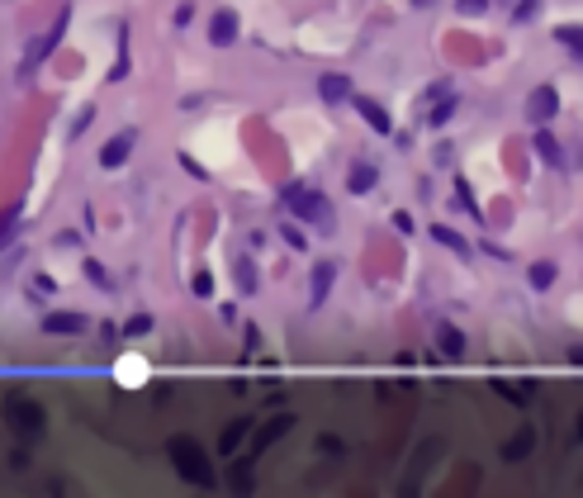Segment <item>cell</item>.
Wrapping results in <instances>:
<instances>
[{
  "instance_id": "6da1fadb",
  "label": "cell",
  "mask_w": 583,
  "mask_h": 498,
  "mask_svg": "<svg viewBox=\"0 0 583 498\" xmlns=\"http://www.w3.org/2000/svg\"><path fill=\"white\" fill-rule=\"evenodd\" d=\"M166 455H171V465H176V475L194 484V489H214L218 475H214V455L200 447L194 437H171L166 441Z\"/></svg>"
},
{
  "instance_id": "7a4b0ae2",
  "label": "cell",
  "mask_w": 583,
  "mask_h": 498,
  "mask_svg": "<svg viewBox=\"0 0 583 498\" xmlns=\"http://www.w3.org/2000/svg\"><path fill=\"white\" fill-rule=\"evenodd\" d=\"M280 200L289 204V214H295L299 224H309V228H318V233H332V228H337V224H332V204H327L323 190L289 181V186L280 190Z\"/></svg>"
},
{
  "instance_id": "3957f363",
  "label": "cell",
  "mask_w": 583,
  "mask_h": 498,
  "mask_svg": "<svg viewBox=\"0 0 583 498\" xmlns=\"http://www.w3.org/2000/svg\"><path fill=\"white\" fill-rule=\"evenodd\" d=\"M5 423L15 427V432L24 437V441H34V437H43V427H48V418H43V408L34 404V399H24V394H10L5 399Z\"/></svg>"
},
{
  "instance_id": "277c9868",
  "label": "cell",
  "mask_w": 583,
  "mask_h": 498,
  "mask_svg": "<svg viewBox=\"0 0 583 498\" xmlns=\"http://www.w3.org/2000/svg\"><path fill=\"white\" fill-rule=\"evenodd\" d=\"M67 24H72V5H62V15H58V20H52V29H48L43 38H38V43H34V52H29V58H24V62H20V76H29V72H34V67H38V62H43V58H48V52H52V48H58V43H62V34H67Z\"/></svg>"
},
{
  "instance_id": "5b68a950",
  "label": "cell",
  "mask_w": 583,
  "mask_h": 498,
  "mask_svg": "<svg viewBox=\"0 0 583 498\" xmlns=\"http://www.w3.org/2000/svg\"><path fill=\"white\" fill-rule=\"evenodd\" d=\"M289 427H295V418H289V413H275V418H271V423H261V427H252V447H247V451H252V461H256V455H261V451H271V447H275V441H280V437L289 432Z\"/></svg>"
},
{
  "instance_id": "8992f818",
  "label": "cell",
  "mask_w": 583,
  "mask_h": 498,
  "mask_svg": "<svg viewBox=\"0 0 583 498\" xmlns=\"http://www.w3.org/2000/svg\"><path fill=\"white\" fill-rule=\"evenodd\" d=\"M555 109H560V91L555 86H536L532 95H526V119L532 123H550Z\"/></svg>"
},
{
  "instance_id": "52a82bcc",
  "label": "cell",
  "mask_w": 583,
  "mask_h": 498,
  "mask_svg": "<svg viewBox=\"0 0 583 498\" xmlns=\"http://www.w3.org/2000/svg\"><path fill=\"white\" fill-rule=\"evenodd\" d=\"M209 43L214 48H232L238 43V10H214V20H209Z\"/></svg>"
},
{
  "instance_id": "ba28073f",
  "label": "cell",
  "mask_w": 583,
  "mask_h": 498,
  "mask_svg": "<svg viewBox=\"0 0 583 498\" xmlns=\"http://www.w3.org/2000/svg\"><path fill=\"white\" fill-rule=\"evenodd\" d=\"M332 281H337V266H332V261H313V275H309V309H323V299L332 295Z\"/></svg>"
},
{
  "instance_id": "9c48e42d",
  "label": "cell",
  "mask_w": 583,
  "mask_h": 498,
  "mask_svg": "<svg viewBox=\"0 0 583 498\" xmlns=\"http://www.w3.org/2000/svg\"><path fill=\"white\" fill-rule=\"evenodd\" d=\"M133 143H138L133 129L114 133V138H109V143L100 147V166H123V162H129V152H133Z\"/></svg>"
},
{
  "instance_id": "30bf717a",
  "label": "cell",
  "mask_w": 583,
  "mask_h": 498,
  "mask_svg": "<svg viewBox=\"0 0 583 498\" xmlns=\"http://www.w3.org/2000/svg\"><path fill=\"white\" fill-rule=\"evenodd\" d=\"M247 437H252V418L228 423V427H224V437H218V455H228V461H232V455L242 451V441H247Z\"/></svg>"
},
{
  "instance_id": "8fae6325",
  "label": "cell",
  "mask_w": 583,
  "mask_h": 498,
  "mask_svg": "<svg viewBox=\"0 0 583 498\" xmlns=\"http://www.w3.org/2000/svg\"><path fill=\"white\" fill-rule=\"evenodd\" d=\"M228 484H232V494H252L256 489V461L252 455H232V470H228Z\"/></svg>"
},
{
  "instance_id": "7c38bea8",
  "label": "cell",
  "mask_w": 583,
  "mask_h": 498,
  "mask_svg": "<svg viewBox=\"0 0 583 498\" xmlns=\"http://www.w3.org/2000/svg\"><path fill=\"white\" fill-rule=\"evenodd\" d=\"M43 332H48V337H76V332H86V318H81V313H48L43 318Z\"/></svg>"
},
{
  "instance_id": "4fadbf2b",
  "label": "cell",
  "mask_w": 583,
  "mask_h": 498,
  "mask_svg": "<svg viewBox=\"0 0 583 498\" xmlns=\"http://www.w3.org/2000/svg\"><path fill=\"white\" fill-rule=\"evenodd\" d=\"M318 95H323L327 105H342L346 95H351V81H346L342 72H327V76H318Z\"/></svg>"
},
{
  "instance_id": "5bb4252c",
  "label": "cell",
  "mask_w": 583,
  "mask_h": 498,
  "mask_svg": "<svg viewBox=\"0 0 583 498\" xmlns=\"http://www.w3.org/2000/svg\"><path fill=\"white\" fill-rule=\"evenodd\" d=\"M532 451H536V432H532V427H522L517 437H508V441H503V461H512V465L526 461Z\"/></svg>"
},
{
  "instance_id": "9a60e30c",
  "label": "cell",
  "mask_w": 583,
  "mask_h": 498,
  "mask_svg": "<svg viewBox=\"0 0 583 498\" xmlns=\"http://www.w3.org/2000/svg\"><path fill=\"white\" fill-rule=\"evenodd\" d=\"M374 186H380V171H374L370 162H356L351 176H346V190H351V195H366V190H374Z\"/></svg>"
},
{
  "instance_id": "2e32d148",
  "label": "cell",
  "mask_w": 583,
  "mask_h": 498,
  "mask_svg": "<svg viewBox=\"0 0 583 498\" xmlns=\"http://www.w3.org/2000/svg\"><path fill=\"white\" fill-rule=\"evenodd\" d=\"M437 347L446 352L451 361H461V356H465V332L455 328V323H441V328H437Z\"/></svg>"
},
{
  "instance_id": "e0dca14e",
  "label": "cell",
  "mask_w": 583,
  "mask_h": 498,
  "mask_svg": "<svg viewBox=\"0 0 583 498\" xmlns=\"http://www.w3.org/2000/svg\"><path fill=\"white\" fill-rule=\"evenodd\" d=\"M356 115H360V119H366V123H370V129H374V133H389V129H394V123H389V115H384V105H374V100H366V95H360V100H356Z\"/></svg>"
},
{
  "instance_id": "ac0fdd59",
  "label": "cell",
  "mask_w": 583,
  "mask_h": 498,
  "mask_svg": "<svg viewBox=\"0 0 583 498\" xmlns=\"http://www.w3.org/2000/svg\"><path fill=\"white\" fill-rule=\"evenodd\" d=\"M20 218H24V204H10V209H0V247H5V242H15Z\"/></svg>"
},
{
  "instance_id": "d6986e66",
  "label": "cell",
  "mask_w": 583,
  "mask_h": 498,
  "mask_svg": "<svg viewBox=\"0 0 583 498\" xmlns=\"http://www.w3.org/2000/svg\"><path fill=\"white\" fill-rule=\"evenodd\" d=\"M432 238H437L441 247H446V252H455V257H469V242H465V238H461V233H455V228L437 224V228H432Z\"/></svg>"
},
{
  "instance_id": "ffe728a7",
  "label": "cell",
  "mask_w": 583,
  "mask_h": 498,
  "mask_svg": "<svg viewBox=\"0 0 583 498\" xmlns=\"http://www.w3.org/2000/svg\"><path fill=\"white\" fill-rule=\"evenodd\" d=\"M555 43H564L569 52L583 58V24H560V29H555Z\"/></svg>"
},
{
  "instance_id": "44dd1931",
  "label": "cell",
  "mask_w": 583,
  "mask_h": 498,
  "mask_svg": "<svg viewBox=\"0 0 583 498\" xmlns=\"http://www.w3.org/2000/svg\"><path fill=\"white\" fill-rule=\"evenodd\" d=\"M526 281H532V289H550L555 285V261H532Z\"/></svg>"
},
{
  "instance_id": "7402d4cb",
  "label": "cell",
  "mask_w": 583,
  "mask_h": 498,
  "mask_svg": "<svg viewBox=\"0 0 583 498\" xmlns=\"http://www.w3.org/2000/svg\"><path fill=\"white\" fill-rule=\"evenodd\" d=\"M493 394H503L508 404H526V399H532V384H508V380H493Z\"/></svg>"
},
{
  "instance_id": "603a6c76",
  "label": "cell",
  "mask_w": 583,
  "mask_h": 498,
  "mask_svg": "<svg viewBox=\"0 0 583 498\" xmlns=\"http://www.w3.org/2000/svg\"><path fill=\"white\" fill-rule=\"evenodd\" d=\"M536 157L546 166H560V143H555L550 133H536Z\"/></svg>"
},
{
  "instance_id": "cb8c5ba5",
  "label": "cell",
  "mask_w": 583,
  "mask_h": 498,
  "mask_svg": "<svg viewBox=\"0 0 583 498\" xmlns=\"http://www.w3.org/2000/svg\"><path fill=\"white\" fill-rule=\"evenodd\" d=\"M114 81L129 76V29H119V62H114V72H109Z\"/></svg>"
},
{
  "instance_id": "d4e9b609",
  "label": "cell",
  "mask_w": 583,
  "mask_h": 498,
  "mask_svg": "<svg viewBox=\"0 0 583 498\" xmlns=\"http://www.w3.org/2000/svg\"><path fill=\"white\" fill-rule=\"evenodd\" d=\"M451 115H455V95H446V100H441L432 115H427V123H432V129H441V123H451Z\"/></svg>"
},
{
  "instance_id": "484cf974",
  "label": "cell",
  "mask_w": 583,
  "mask_h": 498,
  "mask_svg": "<svg viewBox=\"0 0 583 498\" xmlns=\"http://www.w3.org/2000/svg\"><path fill=\"white\" fill-rule=\"evenodd\" d=\"M143 332H152V318H147V313H138V318L123 323V337H143Z\"/></svg>"
},
{
  "instance_id": "4316f807",
  "label": "cell",
  "mask_w": 583,
  "mask_h": 498,
  "mask_svg": "<svg viewBox=\"0 0 583 498\" xmlns=\"http://www.w3.org/2000/svg\"><path fill=\"white\" fill-rule=\"evenodd\" d=\"M318 451L332 455V461H342V441H337V437H318Z\"/></svg>"
},
{
  "instance_id": "83f0119b",
  "label": "cell",
  "mask_w": 583,
  "mask_h": 498,
  "mask_svg": "<svg viewBox=\"0 0 583 498\" xmlns=\"http://www.w3.org/2000/svg\"><path fill=\"white\" fill-rule=\"evenodd\" d=\"M455 10H461V15H484L489 0H455Z\"/></svg>"
},
{
  "instance_id": "f1b7e54d",
  "label": "cell",
  "mask_w": 583,
  "mask_h": 498,
  "mask_svg": "<svg viewBox=\"0 0 583 498\" xmlns=\"http://www.w3.org/2000/svg\"><path fill=\"white\" fill-rule=\"evenodd\" d=\"M194 295H200V299H204V295H214V275H209V271L194 275Z\"/></svg>"
},
{
  "instance_id": "f546056e",
  "label": "cell",
  "mask_w": 583,
  "mask_h": 498,
  "mask_svg": "<svg viewBox=\"0 0 583 498\" xmlns=\"http://www.w3.org/2000/svg\"><path fill=\"white\" fill-rule=\"evenodd\" d=\"M280 238H285L289 247H303V233H299L295 224H285V228H280Z\"/></svg>"
},
{
  "instance_id": "4dcf8cb0",
  "label": "cell",
  "mask_w": 583,
  "mask_h": 498,
  "mask_svg": "<svg viewBox=\"0 0 583 498\" xmlns=\"http://www.w3.org/2000/svg\"><path fill=\"white\" fill-rule=\"evenodd\" d=\"M394 228H398V233H413V218H408L404 209H398V214H394Z\"/></svg>"
},
{
  "instance_id": "1f68e13d",
  "label": "cell",
  "mask_w": 583,
  "mask_h": 498,
  "mask_svg": "<svg viewBox=\"0 0 583 498\" xmlns=\"http://www.w3.org/2000/svg\"><path fill=\"white\" fill-rule=\"evenodd\" d=\"M569 361H574V366H583V347H574V352H569Z\"/></svg>"
},
{
  "instance_id": "d6a6232c",
  "label": "cell",
  "mask_w": 583,
  "mask_h": 498,
  "mask_svg": "<svg viewBox=\"0 0 583 498\" xmlns=\"http://www.w3.org/2000/svg\"><path fill=\"white\" fill-rule=\"evenodd\" d=\"M574 441H583V413H579V427H574Z\"/></svg>"
},
{
  "instance_id": "836d02e7",
  "label": "cell",
  "mask_w": 583,
  "mask_h": 498,
  "mask_svg": "<svg viewBox=\"0 0 583 498\" xmlns=\"http://www.w3.org/2000/svg\"><path fill=\"white\" fill-rule=\"evenodd\" d=\"M413 5H432V0H413Z\"/></svg>"
}]
</instances>
